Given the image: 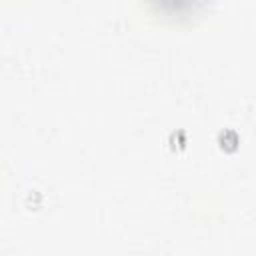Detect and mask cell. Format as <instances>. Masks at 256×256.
Returning <instances> with one entry per match:
<instances>
[{
  "label": "cell",
  "instance_id": "1",
  "mask_svg": "<svg viewBox=\"0 0 256 256\" xmlns=\"http://www.w3.org/2000/svg\"><path fill=\"white\" fill-rule=\"evenodd\" d=\"M146 2L156 14L164 18H172V20L188 18L206 4V0H146Z\"/></svg>",
  "mask_w": 256,
  "mask_h": 256
}]
</instances>
